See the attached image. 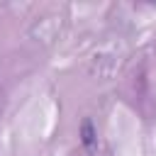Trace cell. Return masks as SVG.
Here are the masks:
<instances>
[{
    "label": "cell",
    "instance_id": "1",
    "mask_svg": "<svg viewBox=\"0 0 156 156\" xmlns=\"http://www.w3.org/2000/svg\"><path fill=\"white\" fill-rule=\"evenodd\" d=\"M80 141L85 149H93L95 146V129H93V122L90 119H83L80 124Z\"/></svg>",
    "mask_w": 156,
    "mask_h": 156
}]
</instances>
